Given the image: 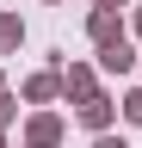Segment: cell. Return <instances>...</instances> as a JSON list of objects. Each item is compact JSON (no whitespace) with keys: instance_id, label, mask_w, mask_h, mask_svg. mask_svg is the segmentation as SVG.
<instances>
[{"instance_id":"6da1fadb","label":"cell","mask_w":142,"mask_h":148,"mask_svg":"<svg viewBox=\"0 0 142 148\" xmlns=\"http://www.w3.org/2000/svg\"><path fill=\"white\" fill-rule=\"evenodd\" d=\"M99 62L123 74V68H130V43H123V37H117V43H105V49H99Z\"/></svg>"},{"instance_id":"7a4b0ae2","label":"cell","mask_w":142,"mask_h":148,"mask_svg":"<svg viewBox=\"0 0 142 148\" xmlns=\"http://www.w3.org/2000/svg\"><path fill=\"white\" fill-rule=\"evenodd\" d=\"M80 117L93 123V130H105V123H111V105H105V99H86V105H80Z\"/></svg>"},{"instance_id":"3957f363","label":"cell","mask_w":142,"mask_h":148,"mask_svg":"<svg viewBox=\"0 0 142 148\" xmlns=\"http://www.w3.org/2000/svg\"><path fill=\"white\" fill-rule=\"evenodd\" d=\"M93 37H99V43H117V18L111 12H93Z\"/></svg>"},{"instance_id":"277c9868","label":"cell","mask_w":142,"mask_h":148,"mask_svg":"<svg viewBox=\"0 0 142 148\" xmlns=\"http://www.w3.org/2000/svg\"><path fill=\"white\" fill-rule=\"evenodd\" d=\"M56 130H62L56 117H37V123H31V142H37V148H49V142H56Z\"/></svg>"},{"instance_id":"5b68a950","label":"cell","mask_w":142,"mask_h":148,"mask_svg":"<svg viewBox=\"0 0 142 148\" xmlns=\"http://www.w3.org/2000/svg\"><path fill=\"white\" fill-rule=\"evenodd\" d=\"M62 80H56V74H37V80H31V99H49V92H56Z\"/></svg>"},{"instance_id":"8992f818","label":"cell","mask_w":142,"mask_h":148,"mask_svg":"<svg viewBox=\"0 0 142 148\" xmlns=\"http://www.w3.org/2000/svg\"><path fill=\"white\" fill-rule=\"evenodd\" d=\"M19 43V18H0V49H12Z\"/></svg>"},{"instance_id":"52a82bcc","label":"cell","mask_w":142,"mask_h":148,"mask_svg":"<svg viewBox=\"0 0 142 148\" xmlns=\"http://www.w3.org/2000/svg\"><path fill=\"white\" fill-rule=\"evenodd\" d=\"M123 111H130V117L142 123V92H130V99H123Z\"/></svg>"},{"instance_id":"ba28073f","label":"cell","mask_w":142,"mask_h":148,"mask_svg":"<svg viewBox=\"0 0 142 148\" xmlns=\"http://www.w3.org/2000/svg\"><path fill=\"white\" fill-rule=\"evenodd\" d=\"M93 148H130V142H117V136H99V142H93Z\"/></svg>"},{"instance_id":"9c48e42d","label":"cell","mask_w":142,"mask_h":148,"mask_svg":"<svg viewBox=\"0 0 142 148\" xmlns=\"http://www.w3.org/2000/svg\"><path fill=\"white\" fill-rule=\"evenodd\" d=\"M111 6H123V0H99V12H111Z\"/></svg>"},{"instance_id":"30bf717a","label":"cell","mask_w":142,"mask_h":148,"mask_svg":"<svg viewBox=\"0 0 142 148\" xmlns=\"http://www.w3.org/2000/svg\"><path fill=\"white\" fill-rule=\"evenodd\" d=\"M136 31H142V18H136Z\"/></svg>"}]
</instances>
